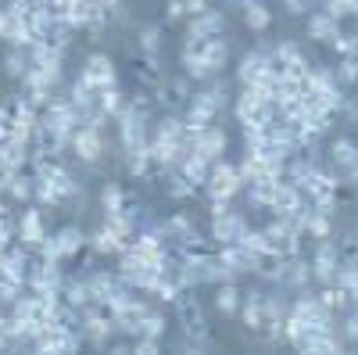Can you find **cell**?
<instances>
[{
    "mask_svg": "<svg viewBox=\"0 0 358 355\" xmlns=\"http://www.w3.org/2000/svg\"><path fill=\"white\" fill-rule=\"evenodd\" d=\"M222 104H226V94H222V90H204V94H194V97L187 101V108H183V123H187L190 130H204V126H212Z\"/></svg>",
    "mask_w": 358,
    "mask_h": 355,
    "instance_id": "cell-1",
    "label": "cell"
},
{
    "mask_svg": "<svg viewBox=\"0 0 358 355\" xmlns=\"http://www.w3.org/2000/svg\"><path fill=\"white\" fill-rule=\"evenodd\" d=\"M118 133H122L126 155L147 151V147H151V130H147V115H143V111L126 108V115H118Z\"/></svg>",
    "mask_w": 358,
    "mask_h": 355,
    "instance_id": "cell-2",
    "label": "cell"
},
{
    "mask_svg": "<svg viewBox=\"0 0 358 355\" xmlns=\"http://www.w3.org/2000/svg\"><path fill=\"white\" fill-rule=\"evenodd\" d=\"M208 190H212V197H222V201H233L236 194H241L244 180H241V169L229 165V162H215L212 165V176H208Z\"/></svg>",
    "mask_w": 358,
    "mask_h": 355,
    "instance_id": "cell-3",
    "label": "cell"
},
{
    "mask_svg": "<svg viewBox=\"0 0 358 355\" xmlns=\"http://www.w3.org/2000/svg\"><path fill=\"white\" fill-rule=\"evenodd\" d=\"M276 69H273V50H248L241 57V65H236V79L244 86L258 83V79H273Z\"/></svg>",
    "mask_w": 358,
    "mask_h": 355,
    "instance_id": "cell-4",
    "label": "cell"
},
{
    "mask_svg": "<svg viewBox=\"0 0 358 355\" xmlns=\"http://www.w3.org/2000/svg\"><path fill=\"white\" fill-rule=\"evenodd\" d=\"M79 79L90 83L94 90H104V86H118V72H115V65H111L108 54H90L86 65H83V72H79Z\"/></svg>",
    "mask_w": 358,
    "mask_h": 355,
    "instance_id": "cell-5",
    "label": "cell"
},
{
    "mask_svg": "<svg viewBox=\"0 0 358 355\" xmlns=\"http://www.w3.org/2000/svg\"><path fill=\"white\" fill-rule=\"evenodd\" d=\"M72 155L83 162H97L104 155V133L101 126H79L72 133Z\"/></svg>",
    "mask_w": 358,
    "mask_h": 355,
    "instance_id": "cell-6",
    "label": "cell"
},
{
    "mask_svg": "<svg viewBox=\"0 0 358 355\" xmlns=\"http://www.w3.org/2000/svg\"><path fill=\"white\" fill-rule=\"evenodd\" d=\"M312 273H315L319 284H337V277H341V248L334 241H319Z\"/></svg>",
    "mask_w": 358,
    "mask_h": 355,
    "instance_id": "cell-7",
    "label": "cell"
},
{
    "mask_svg": "<svg viewBox=\"0 0 358 355\" xmlns=\"http://www.w3.org/2000/svg\"><path fill=\"white\" fill-rule=\"evenodd\" d=\"M248 233V219L241 212H226L212 223V241L222 248V244H241V237Z\"/></svg>",
    "mask_w": 358,
    "mask_h": 355,
    "instance_id": "cell-8",
    "label": "cell"
},
{
    "mask_svg": "<svg viewBox=\"0 0 358 355\" xmlns=\"http://www.w3.org/2000/svg\"><path fill=\"white\" fill-rule=\"evenodd\" d=\"M176 305H179V323H183V330L190 334V341H208V323L201 316V305L194 298H187V294H179Z\"/></svg>",
    "mask_w": 358,
    "mask_h": 355,
    "instance_id": "cell-9",
    "label": "cell"
},
{
    "mask_svg": "<svg viewBox=\"0 0 358 355\" xmlns=\"http://www.w3.org/2000/svg\"><path fill=\"white\" fill-rule=\"evenodd\" d=\"M197 155L204 158V162H222V155H226V130H219L215 123L212 126H204V130H197Z\"/></svg>",
    "mask_w": 358,
    "mask_h": 355,
    "instance_id": "cell-10",
    "label": "cell"
},
{
    "mask_svg": "<svg viewBox=\"0 0 358 355\" xmlns=\"http://www.w3.org/2000/svg\"><path fill=\"white\" fill-rule=\"evenodd\" d=\"M33 69L43 72L50 83H57V76H62V47H50V43H36L33 47Z\"/></svg>",
    "mask_w": 358,
    "mask_h": 355,
    "instance_id": "cell-11",
    "label": "cell"
},
{
    "mask_svg": "<svg viewBox=\"0 0 358 355\" xmlns=\"http://www.w3.org/2000/svg\"><path fill=\"white\" fill-rule=\"evenodd\" d=\"M47 237V226H43V212L40 209H25L18 216V241L29 244V248H36L40 241Z\"/></svg>",
    "mask_w": 358,
    "mask_h": 355,
    "instance_id": "cell-12",
    "label": "cell"
},
{
    "mask_svg": "<svg viewBox=\"0 0 358 355\" xmlns=\"http://www.w3.org/2000/svg\"><path fill=\"white\" fill-rule=\"evenodd\" d=\"M54 241H57V251H62V258H76L86 244V233L76 226V223H65L62 230H54Z\"/></svg>",
    "mask_w": 358,
    "mask_h": 355,
    "instance_id": "cell-13",
    "label": "cell"
},
{
    "mask_svg": "<svg viewBox=\"0 0 358 355\" xmlns=\"http://www.w3.org/2000/svg\"><path fill=\"white\" fill-rule=\"evenodd\" d=\"M219 29H222V15L208 8L204 15H194V22H190V36H194V40H215V36H219Z\"/></svg>",
    "mask_w": 358,
    "mask_h": 355,
    "instance_id": "cell-14",
    "label": "cell"
},
{
    "mask_svg": "<svg viewBox=\"0 0 358 355\" xmlns=\"http://www.w3.org/2000/svg\"><path fill=\"white\" fill-rule=\"evenodd\" d=\"M312 277H315V273H312V265H305L301 258H290V262H287V270H283V277H280V284L290 287V291H301Z\"/></svg>",
    "mask_w": 358,
    "mask_h": 355,
    "instance_id": "cell-15",
    "label": "cell"
},
{
    "mask_svg": "<svg viewBox=\"0 0 358 355\" xmlns=\"http://www.w3.org/2000/svg\"><path fill=\"white\" fill-rule=\"evenodd\" d=\"M90 248H94L97 255H122L126 251V244L118 241V237L101 223V230H94V237H90Z\"/></svg>",
    "mask_w": 358,
    "mask_h": 355,
    "instance_id": "cell-16",
    "label": "cell"
},
{
    "mask_svg": "<svg viewBox=\"0 0 358 355\" xmlns=\"http://www.w3.org/2000/svg\"><path fill=\"white\" fill-rule=\"evenodd\" d=\"M176 169L183 172L194 187H204V183H208V176H212V162H204L201 155H190L183 165H176Z\"/></svg>",
    "mask_w": 358,
    "mask_h": 355,
    "instance_id": "cell-17",
    "label": "cell"
},
{
    "mask_svg": "<svg viewBox=\"0 0 358 355\" xmlns=\"http://www.w3.org/2000/svg\"><path fill=\"white\" fill-rule=\"evenodd\" d=\"M244 25L251 29V33H265V29L273 25V11H268L262 0H255V4H244Z\"/></svg>",
    "mask_w": 358,
    "mask_h": 355,
    "instance_id": "cell-18",
    "label": "cell"
},
{
    "mask_svg": "<svg viewBox=\"0 0 358 355\" xmlns=\"http://www.w3.org/2000/svg\"><path fill=\"white\" fill-rule=\"evenodd\" d=\"M241 305H244V302H241V291H236L233 280L215 291V309H219L222 316H236V312H241Z\"/></svg>",
    "mask_w": 358,
    "mask_h": 355,
    "instance_id": "cell-19",
    "label": "cell"
},
{
    "mask_svg": "<svg viewBox=\"0 0 358 355\" xmlns=\"http://www.w3.org/2000/svg\"><path fill=\"white\" fill-rule=\"evenodd\" d=\"M308 33H312V40H322V43H334L337 36H341V29H337V18H330V15H315L312 22H308Z\"/></svg>",
    "mask_w": 358,
    "mask_h": 355,
    "instance_id": "cell-20",
    "label": "cell"
},
{
    "mask_svg": "<svg viewBox=\"0 0 358 355\" xmlns=\"http://www.w3.org/2000/svg\"><path fill=\"white\" fill-rule=\"evenodd\" d=\"M162 233L172 237V241H183V237L194 233V219H190L187 212H176V216H169V219L162 223Z\"/></svg>",
    "mask_w": 358,
    "mask_h": 355,
    "instance_id": "cell-21",
    "label": "cell"
},
{
    "mask_svg": "<svg viewBox=\"0 0 358 355\" xmlns=\"http://www.w3.org/2000/svg\"><path fill=\"white\" fill-rule=\"evenodd\" d=\"M101 209H104V216H111V212H126L129 204H126L122 187H118V183H104V190H101Z\"/></svg>",
    "mask_w": 358,
    "mask_h": 355,
    "instance_id": "cell-22",
    "label": "cell"
},
{
    "mask_svg": "<svg viewBox=\"0 0 358 355\" xmlns=\"http://www.w3.org/2000/svg\"><path fill=\"white\" fill-rule=\"evenodd\" d=\"M241 319L248 323V327L262 330V323H265V305H262V294H251V298L241 305Z\"/></svg>",
    "mask_w": 358,
    "mask_h": 355,
    "instance_id": "cell-23",
    "label": "cell"
},
{
    "mask_svg": "<svg viewBox=\"0 0 358 355\" xmlns=\"http://www.w3.org/2000/svg\"><path fill=\"white\" fill-rule=\"evenodd\" d=\"M162 334H165V316H162V312H155V309H147V312L140 316V337L158 341Z\"/></svg>",
    "mask_w": 358,
    "mask_h": 355,
    "instance_id": "cell-24",
    "label": "cell"
},
{
    "mask_svg": "<svg viewBox=\"0 0 358 355\" xmlns=\"http://www.w3.org/2000/svg\"><path fill=\"white\" fill-rule=\"evenodd\" d=\"M8 194H11L15 201H33V194H36L33 176H29V172H18L15 180H11V187H8Z\"/></svg>",
    "mask_w": 358,
    "mask_h": 355,
    "instance_id": "cell-25",
    "label": "cell"
},
{
    "mask_svg": "<svg viewBox=\"0 0 358 355\" xmlns=\"http://www.w3.org/2000/svg\"><path fill=\"white\" fill-rule=\"evenodd\" d=\"M305 233H312L315 241H330V233H334V223H330V216H322V212H315V209H312Z\"/></svg>",
    "mask_w": 358,
    "mask_h": 355,
    "instance_id": "cell-26",
    "label": "cell"
},
{
    "mask_svg": "<svg viewBox=\"0 0 358 355\" xmlns=\"http://www.w3.org/2000/svg\"><path fill=\"white\" fill-rule=\"evenodd\" d=\"M140 47H143V57H158V50H162V29L158 25H143L140 29Z\"/></svg>",
    "mask_w": 358,
    "mask_h": 355,
    "instance_id": "cell-27",
    "label": "cell"
},
{
    "mask_svg": "<svg viewBox=\"0 0 358 355\" xmlns=\"http://www.w3.org/2000/svg\"><path fill=\"white\" fill-rule=\"evenodd\" d=\"M348 298H351V294H348L341 284H326V291L319 294V302H322L326 309H330V312H334V309H344V302H348Z\"/></svg>",
    "mask_w": 358,
    "mask_h": 355,
    "instance_id": "cell-28",
    "label": "cell"
},
{
    "mask_svg": "<svg viewBox=\"0 0 358 355\" xmlns=\"http://www.w3.org/2000/svg\"><path fill=\"white\" fill-rule=\"evenodd\" d=\"M4 72H8L11 79H25V72H29V57L18 54V50H11V54H8V62H4Z\"/></svg>",
    "mask_w": 358,
    "mask_h": 355,
    "instance_id": "cell-29",
    "label": "cell"
},
{
    "mask_svg": "<svg viewBox=\"0 0 358 355\" xmlns=\"http://www.w3.org/2000/svg\"><path fill=\"white\" fill-rule=\"evenodd\" d=\"M322 11L341 22L344 15H355V0H322Z\"/></svg>",
    "mask_w": 358,
    "mask_h": 355,
    "instance_id": "cell-30",
    "label": "cell"
},
{
    "mask_svg": "<svg viewBox=\"0 0 358 355\" xmlns=\"http://www.w3.org/2000/svg\"><path fill=\"white\" fill-rule=\"evenodd\" d=\"M22 287H25V284H15V280H0V302L15 305V302L22 298Z\"/></svg>",
    "mask_w": 358,
    "mask_h": 355,
    "instance_id": "cell-31",
    "label": "cell"
},
{
    "mask_svg": "<svg viewBox=\"0 0 358 355\" xmlns=\"http://www.w3.org/2000/svg\"><path fill=\"white\" fill-rule=\"evenodd\" d=\"M341 79L355 83L358 79V57H341Z\"/></svg>",
    "mask_w": 358,
    "mask_h": 355,
    "instance_id": "cell-32",
    "label": "cell"
},
{
    "mask_svg": "<svg viewBox=\"0 0 358 355\" xmlns=\"http://www.w3.org/2000/svg\"><path fill=\"white\" fill-rule=\"evenodd\" d=\"M133 355H162V344L151 341V337H140V341L133 344Z\"/></svg>",
    "mask_w": 358,
    "mask_h": 355,
    "instance_id": "cell-33",
    "label": "cell"
},
{
    "mask_svg": "<svg viewBox=\"0 0 358 355\" xmlns=\"http://www.w3.org/2000/svg\"><path fill=\"white\" fill-rule=\"evenodd\" d=\"M4 140H11V111L8 104H0V144Z\"/></svg>",
    "mask_w": 358,
    "mask_h": 355,
    "instance_id": "cell-34",
    "label": "cell"
},
{
    "mask_svg": "<svg viewBox=\"0 0 358 355\" xmlns=\"http://www.w3.org/2000/svg\"><path fill=\"white\" fill-rule=\"evenodd\" d=\"M183 8H187V15L194 18V15H204V11H208V0H183Z\"/></svg>",
    "mask_w": 358,
    "mask_h": 355,
    "instance_id": "cell-35",
    "label": "cell"
},
{
    "mask_svg": "<svg viewBox=\"0 0 358 355\" xmlns=\"http://www.w3.org/2000/svg\"><path fill=\"white\" fill-rule=\"evenodd\" d=\"M183 15H187L183 0H172V4H169V18H183Z\"/></svg>",
    "mask_w": 358,
    "mask_h": 355,
    "instance_id": "cell-36",
    "label": "cell"
},
{
    "mask_svg": "<svg viewBox=\"0 0 358 355\" xmlns=\"http://www.w3.org/2000/svg\"><path fill=\"white\" fill-rule=\"evenodd\" d=\"M348 337H351V341L358 344V312H355V316L348 319Z\"/></svg>",
    "mask_w": 358,
    "mask_h": 355,
    "instance_id": "cell-37",
    "label": "cell"
},
{
    "mask_svg": "<svg viewBox=\"0 0 358 355\" xmlns=\"http://www.w3.org/2000/svg\"><path fill=\"white\" fill-rule=\"evenodd\" d=\"M308 8V0H287V11H294V15H301Z\"/></svg>",
    "mask_w": 358,
    "mask_h": 355,
    "instance_id": "cell-38",
    "label": "cell"
},
{
    "mask_svg": "<svg viewBox=\"0 0 358 355\" xmlns=\"http://www.w3.org/2000/svg\"><path fill=\"white\" fill-rule=\"evenodd\" d=\"M8 323H11V319H8L4 312H0V337H8ZM8 341H11V337H8Z\"/></svg>",
    "mask_w": 358,
    "mask_h": 355,
    "instance_id": "cell-39",
    "label": "cell"
},
{
    "mask_svg": "<svg viewBox=\"0 0 358 355\" xmlns=\"http://www.w3.org/2000/svg\"><path fill=\"white\" fill-rule=\"evenodd\" d=\"M108 355H133V348H126V344H115Z\"/></svg>",
    "mask_w": 358,
    "mask_h": 355,
    "instance_id": "cell-40",
    "label": "cell"
},
{
    "mask_svg": "<svg viewBox=\"0 0 358 355\" xmlns=\"http://www.w3.org/2000/svg\"><path fill=\"white\" fill-rule=\"evenodd\" d=\"M8 219H11V212H8V204L0 201V223H8Z\"/></svg>",
    "mask_w": 358,
    "mask_h": 355,
    "instance_id": "cell-41",
    "label": "cell"
},
{
    "mask_svg": "<svg viewBox=\"0 0 358 355\" xmlns=\"http://www.w3.org/2000/svg\"><path fill=\"white\" fill-rule=\"evenodd\" d=\"M0 280H4V251H0Z\"/></svg>",
    "mask_w": 358,
    "mask_h": 355,
    "instance_id": "cell-42",
    "label": "cell"
}]
</instances>
